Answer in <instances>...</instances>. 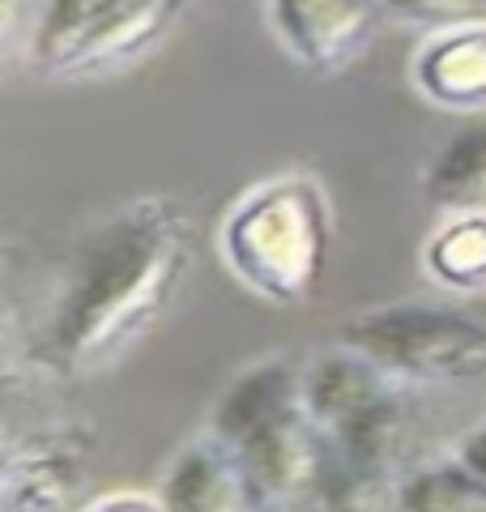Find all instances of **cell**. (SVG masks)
Wrapping results in <instances>:
<instances>
[{
    "label": "cell",
    "mask_w": 486,
    "mask_h": 512,
    "mask_svg": "<svg viewBox=\"0 0 486 512\" xmlns=\"http://www.w3.org/2000/svg\"><path fill=\"white\" fill-rule=\"evenodd\" d=\"M192 222L175 197H137L73 244L35 333V363L56 380H94L124 363L180 303Z\"/></svg>",
    "instance_id": "1"
},
{
    "label": "cell",
    "mask_w": 486,
    "mask_h": 512,
    "mask_svg": "<svg viewBox=\"0 0 486 512\" xmlns=\"http://www.w3.org/2000/svg\"><path fill=\"white\" fill-rule=\"evenodd\" d=\"M333 201L312 171L269 175L226 210L218 248L243 291L269 308H303L329 278Z\"/></svg>",
    "instance_id": "2"
},
{
    "label": "cell",
    "mask_w": 486,
    "mask_h": 512,
    "mask_svg": "<svg viewBox=\"0 0 486 512\" xmlns=\"http://www.w3.org/2000/svg\"><path fill=\"white\" fill-rule=\"evenodd\" d=\"M209 431L243 457L269 512H299L333 461V440L307 410L303 363L286 355L243 367L222 389Z\"/></svg>",
    "instance_id": "3"
},
{
    "label": "cell",
    "mask_w": 486,
    "mask_h": 512,
    "mask_svg": "<svg viewBox=\"0 0 486 512\" xmlns=\"http://www.w3.org/2000/svg\"><path fill=\"white\" fill-rule=\"evenodd\" d=\"M192 0H39L26 60L39 77L133 69L180 30Z\"/></svg>",
    "instance_id": "4"
},
{
    "label": "cell",
    "mask_w": 486,
    "mask_h": 512,
    "mask_svg": "<svg viewBox=\"0 0 486 512\" xmlns=\"http://www.w3.org/2000/svg\"><path fill=\"white\" fill-rule=\"evenodd\" d=\"M337 342L363 350L410 389H486V325L431 303L354 312Z\"/></svg>",
    "instance_id": "5"
},
{
    "label": "cell",
    "mask_w": 486,
    "mask_h": 512,
    "mask_svg": "<svg viewBox=\"0 0 486 512\" xmlns=\"http://www.w3.org/2000/svg\"><path fill=\"white\" fill-rule=\"evenodd\" d=\"M269 18L295 64L333 77L371 52L388 9L384 0H269Z\"/></svg>",
    "instance_id": "6"
},
{
    "label": "cell",
    "mask_w": 486,
    "mask_h": 512,
    "mask_svg": "<svg viewBox=\"0 0 486 512\" xmlns=\"http://www.w3.org/2000/svg\"><path fill=\"white\" fill-rule=\"evenodd\" d=\"M94 457V431L39 427L5 457V504L0 512H64Z\"/></svg>",
    "instance_id": "7"
},
{
    "label": "cell",
    "mask_w": 486,
    "mask_h": 512,
    "mask_svg": "<svg viewBox=\"0 0 486 512\" xmlns=\"http://www.w3.org/2000/svg\"><path fill=\"white\" fill-rule=\"evenodd\" d=\"M158 500L167 512H269L243 457L209 427L175 453Z\"/></svg>",
    "instance_id": "8"
},
{
    "label": "cell",
    "mask_w": 486,
    "mask_h": 512,
    "mask_svg": "<svg viewBox=\"0 0 486 512\" xmlns=\"http://www.w3.org/2000/svg\"><path fill=\"white\" fill-rule=\"evenodd\" d=\"M414 90L440 111H486V18L444 26L410 60Z\"/></svg>",
    "instance_id": "9"
},
{
    "label": "cell",
    "mask_w": 486,
    "mask_h": 512,
    "mask_svg": "<svg viewBox=\"0 0 486 512\" xmlns=\"http://www.w3.org/2000/svg\"><path fill=\"white\" fill-rule=\"evenodd\" d=\"M397 376H388L376 359H367L363 350L337 342L333 350H320L312 363H303V389H307V410L320 423L324 436H337L350 419L380 402L384 393L397 389Z\"/></svg>",
    "instance_id": "10"
},
{
    "label": "cell",
    "mask_w": 486,
    "mask_h": 512,
    "mask_svg": "<svg viewBox=\"0 0 486 512\" xmlns=\"http://www.w3.org/2000/svg\"><path fill=\"white\" fill-rule=\"evenodd\" d=\"M418 436V410L410 397V384H397L393 393H384L380 402H371L359 419H350L333 436V453L354 461V466L405 474V453Z\"/></svg>",
    "instance_id": "11"
},
{
    "label": "cell",
    "mask_w": 486,
    "mask_h": 512,
    "mask_svg": "<svg viewBox=\"0 0 486 512\" xmlns=\"http://www.w3.org/2000/svg\"><path fill=\"white\" fill-rule=\"evenodd\" d=\"M423 192L444 214H486V124L461 128L435 150L423 171Z\"/></svg>",
    "instance_id": "12"
},
{
    "label": "cell",
    "mask_w": 486,
    "mask_h": 512,
    "mask_svg": "<svg viewBox=\"0 0 486 512\" xmlns=\"http://www.w3.org/2000/svg\"><path fill=\"white\" fill-rule=\"evenodd\" d=\"M423 269L444 291H486V214H444L423 244Z\"/></svg>",
    "instance_id": "13"
},
{
    "label": "cell",
    "mask_w": 486,
    "mask_h": 512,
    "mask_svg": "<svg viewBox=\"0 0 486 512\" xmlns=\"http://www.w3.org/2000/svg\"><path fill=\"white\" fill-rule=\"evenodd\" d=\"M401 512H486V483L452 453L401 474Z\"/></svg>",
    "instance_id": "14"
},
{
    "label": "cell",
    "mask_w": 486,
    "mask_h": 512,
    "mask_svg": "<svg viewBox=\"0 0 486 512\" xmlns=\"http://www.w3.org/2000/svg\"><path fill=\"white\" fill-rule=\"evenodd\" d=\"M397 491H401V474L354 466V461L333 453L329 470H324V478L299 512H401Z\"/></svg>",
    "instance_id": "15"
},
{
    "label": "cell",
    "mask_w": 486,
    "mask_h": 512,
    "mask_svg": "<svg viewBox=\"0 0 486 512\" xmlns=\"http://www.w3.org/2000/svg\"><path fill=\"white\" fill-rule=\"evenodd\" d=\"M384 9L388 18H397L405 26H423L427 35L444 26L486 18V0H384Z\"/></svg>",
    "instance_id": "16"
},
{
    "label": "cell",
    "mask_w": 486,
    "mask_h": 512,
    "mask_svg": "<svg viewBox=\"0 0 486 512\" xmlns=\"http://www.w3.org/2000/svg\"><path fill=\"white\" fill-rule=\"evenodd\" d=\"M81 512H167L158 495H141V491H111L103 500H94Z\"/></svg>",
    "instance_id": "17"
},
{
    "label": "cell",
    "mask_w": 486,
    "mask_h": 512,
    "mask_svg": "<svg viewBox=\"0 0 486 512\" xmlns=\"http://www.w3.org/2000/svg\"><path fill=\"white\" fill-rule=\"evenodd\" d=\"M452 453H457L461 461L469 470H474L482 483H486V423H478V427H469L465 436L457 440V448H452Z\"/></svg>",
    "instance_id": "18"
}]
</instances>
